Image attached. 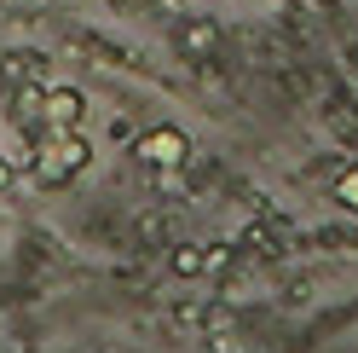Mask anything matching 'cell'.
<instances>
[{"mask_svg": "<svg viewBox=\"0 0 358 353\" xmlns=\"http://www.w3.org/2000/svg\"><path fill=\"white\" fill-rule=\"evenodd\" d=\"M93 168V139L76 134V127H64V134H47L35 145V157H29V174L41 186H70L76 174Z\"/></svg>", "mask_w": 358, "mask_h": 353, "instance_id": "1", "label": "cell"}, {"mask_svg": "<svg viewBox=\"0 0 358 353\" xmlns=\"http://www.w3.org/2000/svg\"><path fill=\"white\" fill-rule=\"evenodd\" d=\"M127 151H133L145 168L179 174V168H185V157H191V134H185V127H173V122H162V127H139Z\"/></svg>", "mask_w": 358, "mask_h": 353, "instance_id": "2", "label": "cell"}, {"mask_svg": "<svg viewBox=\"0 0 358 353\" xmlns=\"http://www.w3.org/2000/svg\"><path fill=\"white\" fill-rule=\"evenodd\" d=\"M35 116L47 122V134L81 127V116H87V99H81V87H41V104H35Z\"/></svg>", "mask_w": 358, "mask_h": 353, "instance_id": "3", "label": "cell"}, {"mask_svg": "<svg viewBox=\"0 0 358 353\" xmlns=\"http://www.w3.org/2000/svg\"><path fill=\"white\" fill-rule=\"evenodd\" d=\"M179 53H191V58H208L214 47H220V29L214 24H179Z\"/></svg>", "mask_w": 358, "mask_h": 353, "instance_id": "4", "label": "cell"}, {"mask_svg": "<svg viewBox=\"0 0 358 353\" xmlns=\"http://www.w3.org/2000/svg\"><path fill=\"white\" fill-rule=\"evenodd\" d=\"M168 272L173 278H203V244H179L168 255Z\"/></svg>", "mask_w": 358, "mask_h": 353, "instance_id": "5", "label": "cell"}, {"mask_svg": "<svg viewBox=\"0 0 358 353\" xmlns=\"http://www.w3.org/2000/svg\"><path fill=\"white\" fill-rule=\"evenodd\" d=\"M104 134H110V145H122V151H127V145H133V134H139V127H133L127 116H110V127H104Z\"/></svg>", "mask_w": 358, "mask_h": 353, "instance_id": "6", "label": "cell"}, {"mask_svg": "<svg viewBox=\"0 0 358 353\" xmlns=\"http://www.w3.org/2000/svg\"><path fill=\"white\" fill-rule=\"evenodd\" d=\"M335 197H341L347 209H358V168H347L341 180H335Z\"/></svg>", "mask_w": 358, "mask_h": 353, "instance_id": "7", "label": "cell"}, {"mask_svg": "<svg viewBox=\"0 0 358 353\" xmlns=\"http://www.w3.org/2000/svg\"><path fill=\"white\" fill-rule=\"evenodd\" d=\"M226 261H231V249H226V244H208V249H203V278H208V272H220Z\"/></svg>", "mask_w": 358, "mask_h": 353, "instance_id": "8", "label": "cell"}, {"mask_svg": "<svg viewBox=\"0 0 358 353\" xmlns=\"http://www.w3.org/2000/svg\"><path fill=\"white\" fill-rule=\"evenodd\" d=\"M17 186V162H6V157H0V197H6Z\"/></svg>", "mask_w": 358, "mask_h": 353, "instance_id": "9", "label": "cell"}, {"mask_svg": "<svg viewBox=\"0 0 358 353\" xmlns=\"http://www.w3.org/2000/svg\"><path fill=\"white\" fill-rule=\"evenodd\" d=\"M116 6H133V0H116Z\"/></svg>", "mask_w": 358, "mask_h": 353, "instance_id": "10", "label": "cell"}]
</instances>
